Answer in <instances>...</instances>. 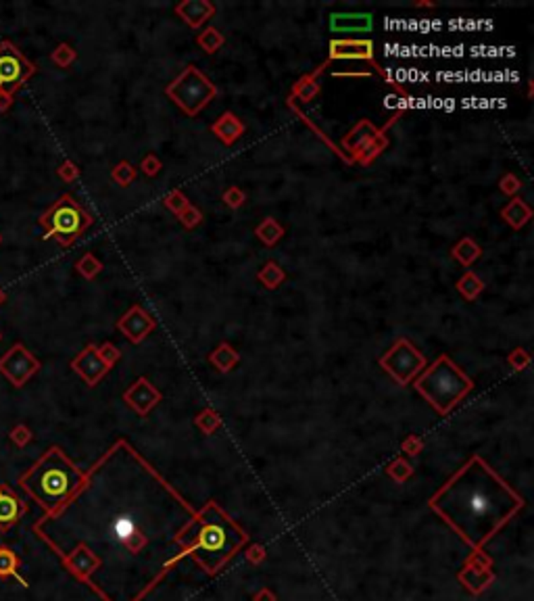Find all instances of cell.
I'll use <instances>...</instances> for the list:
<instances>
[{
    "mask_svg": "<svg viewBox=\"0 0 534 601\" xmlns=\"http://www.w3.org/2000/svg\"><path fill=\"white\" fill-rule=\"evenodd\" d=\"M192 518L169 485L119 441L34 533L105 601H138L184 551L180 537Z\"/></svg>",
    "mask_w": 534,
    "mask_h": 601,
    "instance_id": "1",
    "label": "cell"
},
{
    "mask_svg": "<svg viewBox=\"0 0 534 601\" xmlns=\"http://www.w3.org/2000/svg\"><path fill=\"white\" fill-rule=\"evenodd\" d=\"M438 511L470 545L482 547L520 507L522 497L474 455L434 497Z\"/></svg>",
    "mask_w": 534,
    "mask_h": 601,
    "instance_id": "2",
    "label": "cell"
},
{
    "mask_svg": "<svg viewBox=\"0 0 534 601\" xmlns=\"http://www.w3.org/2000/svg\"><path fill=\"white\" fill-rule=\"evenodd\" d=\"M244 541V533L215 503H207L203 511L194 514L180 537L182 550L192 553L209 572L221 568Z\"/></svg>",
    "mask_w": 534,
    "mask_h": 601,
    "instance_id": "3",
    "label": "cell"
},
{
    "mask_svg": "<svg viewBox=\"0 0 534 601\" xmlns=\"http://www.w3.org/2000/svg\"><path fill=\"white\" fill-rule=\"evenodd\" d=\"M84 476L86 474L63 451L51 447L19 476V487L44 509V516H51L80 491Z\"/></svg>",
    "mask_w": 534,
    "mask_h": 601,
    "instance_id": "4",
    "label": "cell"
},
{
    "mask_svg": "<svg viewBox=\"0 0 534 601\" xmlns=\"http://www.w3.org/2000/svg\"><path fill=\"white\" fill-rule=\"evenodd\" d=\"M416 391L436 411L447 413L472 391V380L447 355H440L416 380Z\"/></svg>",
    "mask_w": 534,
    "mask_h": 601,
    "instance_id": "5",
    "label": "cell"
},
{
    "mask_svg": "<svg viewBox=\"0 0 534 601\" xmlns=\"http://www.w3.org/2000/svg\"><path fill=\"white\" fill-rule=\"evenodd\" d=\"M38 224L46 230V238L69 247L82 236L86 228L92 226V217L71 195H63L61 199L54 200L46 213L40 215Z\"/></svg>",
    "mask_w": 534,
    "mask_h": 601,
    "instance_id": "6",
    "label": "cell"
},
{
    "mask_svg": "<svg viewBox=\"0 0 534 601\" xmlns=\"http://www.w3.org/2000/svg\"><path fill=\"white\" fill-rule=\"evenodd\" d=\"M165 95L173 100L186 115H199L217 95V88L203 75L194 65L186 67L165 90Z\"/></svg>",
    "mask_w": 534,
    "mask_h": 601,
    "instance_id": "7",
    "label": "cell"
},
{
    "mask_svg": "<svg viewBox=\"0 0 534 601\" xmlns=\"http://www.w3.org/2000/svg\"><path fill=\"white\" fill-rule=\"evenodd\" d=\"M36 73L32 61H27L21 50L13 42H0V99L4 100L2 107L6 109L13 100V95Z\"/></svg>",
    "mask_w": 534,
    "mask_h": 601,
    "instance_id": "8",
    "label": "cell"
},
{
    "mask_svg": "<svg viewBox=\"0 0 534 601\" xmlns=\"http://www.w3.org/2000/svg\"><path fill=\"white\" fill-rule=\"evenodd\" d=\"M380 365L399 384H409L426 368V359L407 339H401L380 359Z\"/></svg>",
    "mask_w": 534,
    "mask_h": 601,
    "instance_id": "9",
    "label": "cell"
},
{
    "mask_svg": "<svg viewBox=\"0 0 534 601\" xmlns=\"http://www.w3.org/2000/svg\"><path fill=\"white\" fill-rule=\"evenodd\" d=\"M38 359L19 343L0 357V372L13 382V387H23L38 372Z\"/></svg>",
    "mask_w": 534,
    "mask_h": 601,
    "instance_id": "10",
    "label": "cell"
},
{
    "mask_svg": "<svg viewBox=\"0 0 534 601\" xmlns=\"http://www.w3.org/2000/svg\"><path fill=\"white\" fill-rule=\"evenodd\" d=\"M117 328L132 341V343H142L147 339V334H151V330L155 328V320L140 307L134 305L119 322Z\"/></svg>",
    "mask_w": 534,
    "mask_h": 601,
    "instance_id": "11",
    "label": "cell"
},
{
    "mask_svg": "<svg viewBox=\"0 0 534 601\" xmlns=\"http://www.w3.org/2000/svg\"><path fill=\"white\" fill-rule=\"evenodd\" d=\"M71 368H73L90 387H94V384L107 374L108 370V365L103 361L101 353H99V349H97L94 345H88L86 349L82 351V353L71 361Z\"/></svg>",
    "mask_w": 534,
    "mask_h": 601,
    "instance_id": "12",
    "label": "cell"
},
{
    "mask_svg": "<svg viewBox=\"0 0 534 601\" xmlns=\"http://www.w3.org/2000/svg\"><path fill=\"white\" fill-rule=\"evenodd\" d=\"M27 514V503L0 482V533H8Z\"/></svg>",
    "mask_w": 534,
    "mask_h": 601,
    "instance_id": "13",
    "label": "cell"
},
{
    "mask_svg": "<svg viewBox=\"0 0 534 601\" xmlns=\"http://www.w3.org/2000/svg\"><path fill=\"white\" fill-rule=\"evenodd\" d=\"M372 15L370 13H336L330 17L332 32L349 34V32H370L372 30Z\"/></svg>",
    "mask_w": 534,
    "mask_h": 601,
    "instance_id": "14",
    "label": "cell"
},
{
    "mask_svg": "<svg viewBox=\"0 0 534 601\" xmlns=\"http://www.w3.org/2000/svg\"><path fill=\"white\" fill-rule=\"evenodd\" d=\"M175 13L190 25V28H201L209 17H213L215 6L207 0H186L175 6Z\"/></svg>",
    "mask_w": 534,
    "mask_h": 601,
    "instance_id": "15",
    "label": "cell"
},
{
    "mask_svg": "<svg viewBox=\"0 0 534 601\" xmlns=\"http://www.w3.org/2000/svg\"><path fill=\"white\" fill-rule=\"evenodd\" d=\"M332 59H372L374 44L370 40H334L330 44Z\"/></svg>",
    "mask_w": 534,
    "mask_h": 601,
    "instance_id": "16",
    "label": "cell"
},
{
    "mask_svg": "<svg viewBox=\"0 0 534 601\" xmlns=\"http://www.w3.org/2000/svg\"><path fill=\"white\" fill-rule=\"evenodd\" d=\"M125 401L138 411V413H147L157 401H159V391L153 387V384H149L144 378H140L128 393H125Z\"/></svg>",
    "mask_w": 534,
    "mask_h": 601,
    "instance_id": "17",
    "label": "cell"
},
{
    "mask_svg": "<svg viewBox=\"0 0 534 601\" xmlns=\"http://www.w3.org/2000/svg\"><path fill=\"white\" fill-rule=\"evenodd\" d=\"M211 130H213V134L223 145H234L242 136L244 126H242V121L234 113H223L219 117V121H215L213 126H211Z\"/></svg>",
    "mask_w": 534,
    "mask_h": 601,
    "instance_id": "18",
    "label": "cell"
},
{
    "mask_svg": "<svg viewBox=\"0 0 534 601\" xmlns=\"http://www.w3.org/2000/svg\"><path fill=\"white\" fill-rule=\"evenodd\" d=\"M0 578H15L21 587H27V583L19 576V557L11 547H0Z\"/></svg>",
    "mask_w": 534,
    "mask_h": 601,
    "instance_id": "19",
    "label": "cell"
},
{
    "mask_svg": "<svg viewBox=\"0 0 534 601\" xmlns=\"http://www.w3.org/2000/svg\"><path fill=\"white\" fill-rule=\"evenodd\" d=\"M530 207L520 199H514L505 209H503V217L507 219V224H511L514 228H522L528 219H530Z\"/></svg>",
    "mask_w": 534,
    "mask_h": 601,
    "instance_id": "20",
    "label": "cell"
},
{
    "mask_svg": "<svg viewBox=\"0 0 534 601\" xmlns=\"http://www.w3.org/2000/svg\"><path fill=\"white\" fill-rule=\"evenodd\" d=\"M453 257L461 263V265H472L478 257H480V247L472 241V238H464L455 249H453Z\"/></svg>",
    "mask_w": 534,
    "mask_h": 601,
    "instance_id": "21",
    "label": "cell"
},
{
    "mask_svg": "<svg viewBox=\"0 0 534 601\" xmlns=\"http://www.w3.org/2000/svg\"><path fill=\"white\" fill-rule=\"evenodd\" d=\"M255 234H257V236L266 243L267 247H271V245H275V243L282 238L284 230H282V226H280L273 217H267L263 224H259V226H257Z\"/></svg>",
    "mask_w": 534,
    "mask_h": 601,
    "instance_id": "22",
    "label": "cell"
},
{
    "mask_svg": "<svg viewBox=\"0 0 534 601\" xmlns=\"http://www.w3.org/2000/svg\"><path fill=\"white\" fill-rule=\"evenodd\" d=\"M457 289H459V293H461L466 299L474 300L482 293L484 284H482V280L474 272H468V274L457 282Z\"/></svg>",
    "mask_w": 534,
    "mask_h": 601,
    "instance_id": "23",
    "label": "cell"
},
{
    "mask_svg": "<svg viewBox=\"0 0 534 601\" xmlns=\"http://www.w3.org/2000/svg\"><path fill=\"white\" fill-rule=\"evenodd\" d=\"M211 361H213L221 372H228V370L238 361V353L232 351L223 343V345H219V347L211 353Z\"/></svg>",
    "mask_w": 534,
    "mask_h": 601,
    "instance_id": "24",
    "label": "cell"
},
{
    "mask_svg": "<svg viewBox=\"0 0 534 601\" xmlns=\"http://www.w3.org/2000/svg\"><path fill=\"white\" fill-rule=\"evenodd\" d=\"M286 278V274H284V269L278 265V263H273V261H269L266 267L259 272V280L266 284L267 289H278L280 284H282V280Z\"/></svg>",
    "mask_w": 534,
    "mask_h": 601,
    "instance_id": "25",
    "label": "cell"
},
{
    "mask_svg": "<svg viewBox=\"0 0 534 601\" xmlns=\"http://www.w3.org/2000/svg\"><path fill=\"white\" fill-rule=\"evenodd\" d=\"M199 44H201V49L205 50V52H215V50H219L221 47H223V34L219 32V30H215V28H207L201 36H199Z\"/></svg>",
    "mask_w": 534,
    "mask_h": 601,
    "instance_id": "26",
    "label": "cell"
},
{
    "mask_svg": "<svg viewBox=\"0 0 534 601\" xmlns=\"http://www.w3.org/2000/svg\"><path fill=\"white\" fill-rule=\"evenodd\" d=\"M101 269H103V263H101L94 255H90V253L84 255V257L80 259V263H77V272H80L84 278H88V280L94 278Z\"/></svg>",
    "mask_w": 534,
    "mask_h": 601,
    "instance_id": "27",
    "label": "cell"
},
{
    "mask_svg": "<svg viewBox=\"0 0 534 601\" xmlns=\"http://www.w3.org/2000/svg\"><path fill=\"white\" fill-rule=\"evenodd\" d=\"M136 178V169L128 163V161H121L115 169H113V180L121 186H130Z\"/></svg>",
    "mask_w": 534,
    "mask_h": 601,
    "instance_id": "28",
    "label": "cell"
},
{
    "mask_svg": "<svg viewBox=\"0 0 534 601\" xmlns=\"http://www.w3.org/2000/svg\"><path fill=\"white\" fill-rule=\"evenodd\" d=\"M73 59H75V50H71V47H67V44H61V47L53 52V61L58 67L71 65Z\"/></svg>",
    "mask_w": 534,
    "mask_h": 601,
    "instance_id": "29",
    "label": "cell"
},
{
    "mask_svg": "<svg viewBox=\"0 0 534 601\" xmlns=\"http://www.w3.org/2000/svg\"><path fill=\"white\" fill-rule=\"evenodd\" d=\"M165 205H167L171 211H175V213L180 215V213L188 207V200H186V197H184L180 190H173V193L165 199Z\"/></svg>",
    "mask_w": 534,
    "mask_h": 601,
    "instance_id": "30",
    "label": "cell"
},
{
    "mask_svg": "<svg viewBox=\"0 0 534 601\" xmlns=\"http://www.w3.org/2000/svg\"><path fill=\"white\" fill-rule=\"evenodd\" d=\"M180 219H182V224L186 226V228H192V226H197L199 221H201V213L194 209V207H186L182 213H180Z\"/></svg>",
    "mask_w": 534,
    "mask_h": 601,
    "instance_id": "31",
    "label": "cell"
},
{
    "mask_svg": "<svg viewBox=\"0 0 534 601\" xmlns=\"http://www.w3.org/2000/svg\"><path fill=\"white\" fill-rule=\"evenodd\" d=\"M223 200H225V205L228 207H240L242 202H244V193L240 190V188H228L225 193H223Z\"/></svg>",
    "mask_w": 534,
    "mask_h": 601,
    "instance_id": "32",
    "label": "cell"
},
{
    "mask_svg": "<svg viewBox=\"0 0 534 601\" xmlns=\"http://www.w3.org/2000/svg\"><path fill=\"white\" fill-rule=\"evenodd\" d=\"M99 353H101V357H103V361L107 363L108 368L119 359V351L115 349L111 343H107V345H103V349H99Z\"/></svg>",
    "mask_w": 534,
    "mask_h": 601,
    "instance_id": "33",
    "label": "cell"
},
{
    "mask_svg": "<svg viewBox=\"0 0 534 601\" xmlns=\"http://www.w3.org/2000/svg\"><path fill=\"white\" fill-rule=\"evenodd\" d=\"M142 169H144V174H147V176H157V174H159V169H161L159 159H157L155 154L147 157V159L142 161Z\"/></svg>",
    "mask_w": 534,
    "mask_h": 601,
    "instance_id": "34",
    "label": "cell"
},
{
    "mask_svg": "<svg viewBox=\"0 0 534 601\" xmlns=\"http://www.w3.org/2000/svg\"><path fill=\"white\" fill-rule=\"evenodd\" d=\"M318 84H301L299 88H297V92L301 95V99L303 100H311L316 95H318Z\"/></svg>",
    "mask_w": 534,
    "mask_h": 601,
    "instance_id": "35",
    "label": "cell"
},
{
    "mask_svg": "<svg viewBox=\"0 0 534 601\" xmlns=\"http://www.w3.org/2000/svg\"><path fill=\"white\" fill-rule=\"evenodd\" d=\"M58 174H61V178H65V180H73V178L77 176V169H75L71 163H65Z\"/></svg>",
    "mask_w": 534,
    "mask_h": 601,
    "instance_id": "36",
    "label": "cell"
},
{
    "mask_svg": "<svg viewBox=\"0 0 534 601\" xmlns=\"http://www.w3.org/2000/svg\"><path fill=\"white\" fill-rule=\"evenodd\" d=\"M4 300V293H2V289H0V303Z\"/></svg>",
    "mask_w": 534,
    "mask_h": 601,
    "instance_id": "37",
    "label": "cell"
}]
</instances>
